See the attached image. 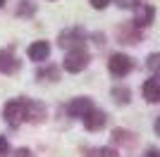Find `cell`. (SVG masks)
<instances>
[{"mask_svg": "<svg viewBox=\"0 0 160 157\" xmlns=\"http://www.w3.org/2000/svg\"><path fill=\"white\" fill-rule=\"evenodd\" d=\"M143 98L148 102H160V76H153L143 83Z\"/></svg>", "mask_w": 160, "mask_h": 157, "instance_id": "5b68a950", "label": "cell"}, {"mask_svg": "<svg viewBox=\"0 0 160 157\" xmlns=\"http://www.w3.org/2000/svg\"><path fill=\"white\" fill-rule=\"evenodd\" d=\"M120 7H124V10H132V7H139V0H115Z\"/></svg>", "mask_w": 160, "mask_h": 157, "instance_id": "5bb4252c", "label": "cell"}, {"mask_svg": "<svg viewBox=\"0 0 160 157\" xmlns=\"http://www.w3.org/2000/svg\"><path fill=\"white\" fill-rule=\"evenodd\" d=\"M91 5H93L96 10H105V7L110 5V0H91Z\"/></svg>", "mask_w": 160, "mask_h": 157, "instance_id": "2e32d148", "label": "cell"}, {"mask_svg": "<svg viewBox=\"0 0 160 157\" xmlns=\"http://www.w3.org/2000/svg\"><path fill=\"white\" fill-rule=\"evenodd\" d=\"M2 5H5V0H0V7H2Z\"/></svg>", "mask_w": 160, "mask_h": 157, "instance_id": "ffe728a7", "label": "cell"}, {"mask_svg": "<svg viewBox=\"0 0 160 157\" xmlns=\"http://www.w3.org/2000/svg\"><path fill=\"white\" fill-rule=\"evenodd\" d=\"M108 67H110V72H112L115 76H127V74L132 72V59H129L127 55L117 52V55H112V57H110Z\"/></svg>", "mask_w": 160, "mask_h": 157, "instance_id": "3957f363", "label": "cell"}, {"mask_svg": "<svg viewBox=\"0 0 160 157\" xmlns=\"http://www.w3.org/2000/svg\"><path fill=\"white\" fill-rule=\"evenodd\" d=\"M155 133H158V136H160V117L155 119Z\"/></svg>", "mask_w": 160, "mask_h": 157, "instance_id": "d6986e66", "label": "cell"}, {"mask_svg": "<svg viewBox=\"0 0 160 157\" xmlns=\"http://www.w3.org/2000/svg\"><path fill=\"white\" fill-rule=\"evenodd\" d=\"M48 55H50V45H48L46 40H36V43H31V45H29V57L36 59V62L48 59Z\"/></svg>", "mask_w": 160, "mask_h": 157, "instance_id": "52a82bcc", "label": "cell"}, {"mask_svg": "<svg viewBox=\"0 0 160 157\" xmlns=\"http://www.w3.org/2000/svg\"><path fill=\"white\" fill-rule=\"evenodd\" d=\"M81 38H84V33L79 31V29H69V31H65L60 36V45L62 48H81Z\"/></svg>", "mask_w": 160, "mask_h": 157, "instance_id": "8992f818", "label": "cell"}, {"mask_svg": "<svg viewBox=\"0 0 160 157\" xmlns=\"http://www.w3.org/2000/svg\"><path fill=\"white\" fill-rule=\"evenodd\" d=\"M112 95L120 100V102H127V100H129V91H127V88H115Z\"/></svg>", "mask_w": 160, "mask_h": 157, "instance_id": "4fadbf2b", "label": "cell"}, {"mask_svg": "<svg viewBox=\"0 0 160 157\" xmlns=\"http://www.w3.org/2000/svg\"><path fill=\"white\" fill-rule=\"evenodd\" d=\"M88 157H117V152L112 148H96V150L88 152Z\"/></svg>", "mask_w": 160, "mask_h": 157, "instance_id": "8fae6325", "label": "cell"}, {"mask_svg": "<svg viewBox=\"0 0 160 157\" xmlns=\"http://www.w3.org/2000/svg\"><path fill=\"white\" fill-rule=\"evenodd\" d=\"M146 157H160V152H158V150H148Z\"/></svg>", "mask_w": 160, "mask_h": 157, "instance_id": "ac0fdd59", "label": "cell"}, {"mask_svg": "<svg viewBox=\"0 0 160 157\" xmlns=\"http://www.w3.org/2000/svg\"><path fill=\"white\" fill-rule=\"evenodd\" d=\"M84 126H86L88 131H98V129H103V126H105V114H103L100 110H91L86 117H84Z\"/></svg>", "mask_w": 160, "mask_h": 157, "instance_id": "ba28073f", "label": "cell"}, {"mask_svg": "<svg viewBox=\"0 0 160 157\" xmlns=\"http://www.w3.org/2000/svg\"><path fill=\"white\" fill-rule=\"evenodd\" d=\"M14 157H33L31 150H27V148H19V150L14 152Z\"/></svg>", "mask_w": 160, "mask_h": 157, "instance_id": "e0dca14e", "label": "cell"}, {"mask_svg": "<svg viewBox=\"0 0 160 157\" xmlns=\"http://www.w3.org/2000/svg\"><path fill=\"white\" fill-rule=\"evenodd\" d=\"M148 69L151 72H160V52H155V55L148 57Z\"/></svg>", "mask_w": 160, "mask_h": 157, "instance_id": "7c38bea8", "label": "cell"}, {"mask_svg": "<svg viewBox=\"0 0 160 157\" xmlns=\"http://www.w3.org/2000/svg\"><path fill=\"white\" fill-rule=\"evenodd\" d=\"M153 14H155V10L151 5H141L139 7V12H136V19H134V24L136 26H146V24H151L153 21Z\"/></svg>", "mask_w": 160, "mask_h": 157, "instance_id": "30bf717a", "label": "cell"}, {"mask_svg": "<svg viewBox=\"0 0 160 157\" xmlns=\"http://www.w3.org/2000/svg\"><path fill=\"white\" fill-rule=\"evenodd\" d=\"M2 114H5V121L10 126H19L22 121H27V119H29V100H24V98L10 100V102L5 105Z\"/></svg>", "mask_w": 160, "mask_h": 157, "instance_id": "6da1fadb", "label": "cell"}, {"mask_svg": "<svg viewBox=\"0 0 160 157\" xmlns=\"http://www.w3.org/2000/svg\"><path fill=\"white\" fill-rule=\"evenodd\" d=\"M86 64H88V55H86L84 48H74V50L67 52V57H65V69L67 72L77 74V72H81Z\"/></svg>", "mask_w": 160, "mask_h": 157, "instance_id": "7a4b0ae2", "label": "cell"}, {"mask_svg": "<svg viewBox=\"0 0 160 157\" xmlns=\"http://www.w3.org/2000/svg\"><path fill=\"white\" fill-rule=\"evenodd\" d=\"M91 110H93V102H91L88 98H74L72 102L67 105V112H69V117H79V119H84Z\"/></svg>", "mask_w": 160, "mask_h": 157, "instance_id": "277c9868", "label": "cell"}, {"mask_svg": "<svg viewBox=\"0 0 160 157\" xmlns=\"http://www.w3.org/2000/svg\"><path fill=\"white\" fill-rule=\"evenodd\" d=\"M7 150H10V143H7V138L0 136V157H5V155H7Z\"/></svg>", "mask_w": 160, "mask_h": 157, "instance_id": "9a60e30c", "label": "cell"}, {"mask_svg": "<svg viewBox=\"0 0 160 157\" xmlns=\"http://www.w3.org/2000/svg\"><path fill=\"white\" fill-rule=\"evenodd\" d=\"M17 69H19V59H14L12 52L2 50L0 52V72L2 74H14Z\"/></svg>", "mask_w": 160, "mask_h": 157, "instance_id": "9c48e42d", "label": "cell"}]
</instances>
